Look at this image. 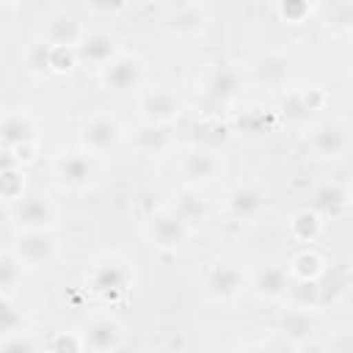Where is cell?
I'll return each mask as SVG.
<instances>
[{"instance_id": "6da1fadb", "label": "cell", "mask_w": 353, "mask_h": 353, "mask_svg": "<svg viewBox=\"0 0 353 353\" xmlns=\"http://www.w3.org/2000/svg\"><path fill=\"white\" fill-rule=\"evenodd\" d=\"M132 281H135V268L119 251H102L85 268V290L94 298L108 301V303L124 298Z\"/></svg>"}, {"instance_id": "7a4b0ae2", "label": "cell", "mask_w": 353, "mask_h": 353, "mask_svg": "<svg viewBox=\"0 0 353 353\" xmlns=\"http://www.w3.org/2000/svg\"><path fill=\"white\" fill-rule=\"evenodd\" d=\"M127 138L124 121L110 113V110H94L88 116H83L80 127H77V143L80 152L91 154V157H105L110 152H116Z\"/></svg>"}, {"instance_id": "3957f363", "label": "cell", "mask_w": 353, "mask_h": 353, "mask_svg": "<svg viewBox=\"0 0 353 353\" xmlns=\"http://www.w3.org/2000/svg\"><path fill=\"white\" fill-rule=\"evenodd\" d=\"M99 85L113 97L138 94L146 85V61L135 50H121L110 63H105L99 72Z\"/></svg>"}, {"instance_id": "277c9868", "label": "cell", "mask_w": 353, "mask_h": 353, "mask_svg": "<svg viewBox=\"0 0 353 353\" xmlns=\"http://www.w3.org/2000/svg\"><path fill=\"white\" fill-rule=\"evenodd\" d=\"M201 287L210 301L232 303L248 290V270L237 259H229V256L212 259V262H207V268L201 273Z\"/></svg>"}, {"instance_id": "5b68a950", "label": "cell", "mask_w": 353, "mask_h": 353, "mask_svg": "<svg viewBox=\"0 0 353 353\" xmlns=\"http://www.w3.org/2000/svg\"><path fill=\"white\" fill-rule=\"evenodd\" d=\"M245 85H248V77L240 66H232V63H215V66H207L201 72V77L196 80V88L201 91V97L212 105H237L245 94Z\"/></svg>"}, {"instance_id": "8992f818", "label": "cell", "mask_w": 353, "mask_h": 353, "mask_svg": "<svg viewBox=\"0 0 353 353\" xmlns=\"http://www.w3.org/2000/svg\"><path fill=\"white\" fill-rule=\"evenodd\" d=\"M135 97H138V113L143 124L171 127L185 110L182 94L165 83H146Z\"/></svg>"}, {"instance_id": "52a82bcc", "label": "cell", "mask_w": 353, "mask_h": 353, "mask_svg": "<svg viewBox=\"0 0 353 353\" xmlns=\"http://www.w3.org/2000/svg\"><path fill=\"white\" fill-rule=\"evenodd\" d=\"M99 174H102L99 157H91L85 152H61L52 160L55 185L63 190H72V193H83V190L94 188L99 182Z\"/></svg>"}, {"instance_id": "ba28073f", "label": "cell", "mask_w": 353, "mask_h": 353, "mask_svg": "<svg viewBox=\"0 0 353 353\" xmlns=\"http://www.w3.org/2000/svg\"><path fill=\"white\" fill-rule=\"evenodd\" d=\"M176 171H179V176H182V185H185V188L204 190V188L215 185V182L226 174V157H223V152L190 146V149H185V152L179 154Z\"/></svg>"}, {"instance_id": "9c48e42d", "label": "cell", "mask_w": 353, "mask_h": 353, "mask_svg": "<svg viewBox=\"0 0 353 353\" xmlns=\"http://www.w3.org/2000/svg\"><path fill=\"white\" fill-rule=\"evenodd\" d=\"M306 149L314 160H323V163L342 160L350 152V124L339 116L320 119L317 124H312L306 135Z\"/></svg>"}, {"instance_id": "30bf717a", "label": "cell", "mask_w": 353, "mask_h": 353, "mask_svg": "<svg viewBox=\"0 0 353 353\" xmlns=\"http://www.w3.org/2000/svg\"><path fill=\"white\" fill-rule=\"evenodd\" d=\"M8 218L14 232H55L58 226V204L41 193H25L22 199L8 204Z\"/></svg>"}, {"instance_id": "8fae6325", "label": "cell", "mask_w": 353, "mask_h": 353, "mask_svg": "<svg viewBox=\"0 0 353 353\" xmlns=\"http://www.w3.org/2000/svg\"><path fill=\"white\" fill-rule=\"evenodd\" d=\"M85 353H116L127 339V325L113 312H94L80 325Z\"/></svg>"}, {"instance_id": "7c38bea8", "label": "cell", "mask_w": 353, "mask_h": 353, "mask_svg": "<svg viewBox=\"0 0 353 353\" xmlns=\"http://www.w3.org/2000/svg\"><path fill=\"white\" fill-rule=\"evenodd\" d=\"M212 25V8L207 3H174L160 14V28L176 39L201 36Z\"/></svg>"}, {"instance_id": "4fadbf2b", "label": "cell", "mask_w": 353, "mask_h": 353, "mask_svg": "<svg viewBox=\"0 0 353 353\" xmlns=\"http://www.w3.org/2000/svg\"><path fill=\"white\" fill-rule=\"evenodd\" d=\"M328 105V91L323 85H292L284 88L276 116L287 119L290 124H306Z\"/></svg>"}, {"instance_id": "5bb4252c", "label": "cell", "mask_w": 353, "mask_h": 353, "mask_svg": "<svg viewBox=\"0 0 353 353\" xmlns=\"http://www.w3.org/2000/svg\"><path fill=\"white\" fill-rule=\"evenodd\" d=\"M58 240L52 232H14L11 254L25 270H44L58 259Z\"/></svg>"}, {"instance_id": "9a60e30c", "label": "cell", "mask_w": 353, "mask_h": 353, "mask_svg": "<svg viewBox=\"0 0 353 353\" xmlns=\"http://www.w3.org/2000/svg\"><path fill=\"white\" fill-rule=\"evenodd\" d=\"M143 234L152 245H157L160 251H182L190 240V229L168 210V207H157L146 215L143 221Z\"/></svg>"}, {"instance_id": "2e32d148", "label": "cell", "mask_w": 353, "mask_h": 353, "mask_svg": "<svg viewBox=\"0 0 353 353\" xmlns=\"http://www.w3.org/2000/svg\"><path fill=\"white\" fill-rule=\"evenodd\" d=\"M121 39L119 33L108 30V28H97V30H85L83 41L77 44V63L85 69H102L105 63H110L119 52H121Z\"/></svg>"}, {"instance_id": "e0dca14e", "label": "cell", "mask_w": 353, "mask_h": 353, "mask_svg": "<svg viewBox=\"0 0 353 353\" xmlns=\"http://www.w3.org/2000/svg\"><path fill=\"white\" fill-rule=\"evenodd\" d=\"M83 36H85V28L69 8H52L41 19V28H39V39H44L50 47H72V50H77Z\"/></svg>"}, {"instance_id": "ac0fdd59", "label": "cell", "mask_w": 353, "mask_h": 353, "mask_svg": "<svg viewBox=\"0 0 353 353\" xmlns=\"http://www.w3.org/2000/svg\"><path fill=\"white\" fill-rule=\"evenodd\" d=\"M279 124V116L276 110L259 105V102H243L237 110H234V119L229 121L232 127V135H243L245 141H262L268 138Z\"/></svg>"}, {"instance_id": "d6986e66", "label": "cell", "mask_w": 353, "mask_h": 353, "mask_svg": "<svg viewBox=\"0 0 353 353\" xmlns=\"http://www.w3.org/2000/svg\"><path fill=\"white\" fill-rule=\"evenodd\" d=\"M223 207L234 221H256L268 210V190L254 179L237 182L234 188H229Z\"/></svg>"}, {"instance_id": "ffe728a7", "label": "cell", "mask_w": 353, "mask_h": 353, "mask_svg": "<svg viewBox=\"0 0 353 353\" xmlns=\"http://www.w3.org/2000/svg\"><path fill=\"white\" fill-rule=\"evenodd\" d=\"M276 331L290 347H306L309 342H314V336L320 331V314L312 309H290L287 306L276 320Z\"/></svg>"}, {"instance_id": "44dd1931", "label": "cell", "mask_w": 353, "mask_h": 353, "mask_svg": "<svg viewBox=\"0 0 353 353\" xmlns=\"http://www.w3.org/2000/svg\"><path fill=\"white\" fill-rule=\"evenodd\" d=\"M248 77L265 88H284L290 80V55L284 50H262L248 61Z\"/></svg>"}, {"instance_id": "7402d4cb", "label": "cell", "mask_w": 353, "mask_h": 353, "mask_svg": "<svg viewBox=\"0 0 353 353\" xmlns=\"http://www.w3.org/2000/svg\"><path fill=\"white\" fill-rule=\"evenodd\" d=\"M25 143H39V124L28 110L8 108L0 113V149H19Z\"/></svg>"}, {"instance_id": "603a6c76", "label": "cell", "mask_w": 353, "mask_h": 353, "mask_svg": "<svg viewBox=\"0 0 353 353\" xmlns=\"http://www.w3.org/2000/svg\"><path fill=\"white\" fill-rule=\"evenodd\" d=\"M287 287H290V273H287L284 265L268 262V265L256 268L254 273H248V292H251L256 301L279 303V301H284Z\"/></svg>"}, {"instance_id": "cb8c5ba5", "label": "cell", "mask_w": 353, "mask_h": 353, "mask_svg": "<svg viewBox=\"0 0 353 353\" xmlns=\"http://www.w3.org/2000/svg\"><path fill=\"white\" fill-rule=\"evenodd\" d=\"M309 210H314L323 221L347 215V210H350V188L345 182H339V179H323L312 190Z\"/></svg>"}, {"instance_id": "d4e9b609", "label": "cell", "mask_w": 353, "mask_h": 353, "mask_svg": "<svg viewBox=\"0 0 353 353\" xmlns=\"http://www.w3.org/2000/svg\"><path fill=\"white\" fill-rule=\"evenodd\" d=\"M165 207H168L190 232H199V229L210 221V201L204 199L201 190H193V188L176 190Z\"/></svg>"}, {"instance_id": "484cf974", "label": "cell", "mask_w": 353, "mask_h": 353, "mask_svg": "<svg viewBox=\"0 0 353 353\" xmlns=\"http://www.w3.org/2000/svg\"><path fill=\"white\" fill-rule=\"evenodd\" d=\"M232 141V127L226 119L221 116H204L193 124V135H190V146L199 149H212V152H223V146Z\"/></svg>"}, {"instance_id": "4316f807", "label": "cell", "mask_w": 353, "mask_h": 353, "mask_svg": "<svg viewBox=\"0 0 353 353\" xmlns=\"http://www.w3.org/2000/svg\"><path fill=\"white\" fill-rule=\"evenodd\" d=\"M287 229H290V237H292L295 243H303V245L309 248V243H314V240L323 234L325 221H323V218H320L314 210L301 207V210H295V212L290 215Z\"/></svg>"}, {"instance_id": "83f0119b", "label": "cell", "mask_w": 353, "mask_h": 353, "mask_svg": "<svg viewBox=\"0 0 353 353\" xmlns=\"http://www.w3.org/2000/svg\"><path fill=\"white\" fill-rule=\"evenodd\" d=\"M22 69L30 77H52V47L33 36L22 50Z\"/></svg>"}, {"instance_id": "f1b7e54d", "label": "cell", "mask_w": 353, "mask_h": 353, "mask_svg": "<svg viewBox=\"0 0 353 353\" xmlns=\"http://www.w3.org/2000/svg\"><path fill=\"white\" fill-rule=\"evenodd\" d=\"M284 268L295 281H320V276L325 273V259L314 248H301Z\"/></svg>"}, {"instance_id": "f546056e", "label": "cell", "mask_w": 353, "mask_h": 353, "mask_svg": "<svg viewBox=\"0 0 353 353\" xmlns=\"http://www.w3.org/2000/svg\"><path fill=\"white\" fill-rule=\"evenodd\" d=\"M320 301H323L320 281H295V279H290V287L284 292V303L290 309H312V312H317Z\"/></svg>"}, {"instance_id": "4dcf8cb0", "label": "cell", "mask_w": 353, "mask_h": 353, "mask_svg": "<svg viewBox=\"0 0 353 353\" xmlns=\"http://www.w3.org/2000/svg\"><path fill=\"white\" fill-rule=\"evenodd\" d=\"M135 146H138V152H143V154H160V152H165L168 149V143H171V135H168V127H154V124H141L138 130H135Z\"/></svg>"}, {"instance_id": "1f68e13d", "label": "cell", "mask_w": 353, "mask_h": 353, "mask_svg": "<svg viewBox=\"0 0 353 353\" xmlns=\"http://www.w3.org/2000/svg\"><path fill=\"white\" fill-rule=\"evenodd\" d=\"M25 268L17 262L11 251H0V295H14L22 281Z\"/></svg>"}, {"instance_id": "d6a6232c", "label": "cell", "mask_w": 353, "mask_h": 353, "mask_svg": "<svg viewBox=\"0 0 353 353\" xmlns=\"http://www.w3.org/2000/svg\"><path fill=\"white\" fill-rule=\"evenodd\" d=\"M325 30L334 39H342L353 30V3H334L331 14L325 17Z\"/></svg>"}, {"instance_id": "836d02e7", "label": "cell", "mask_w": 353, "mask_h": 353, "mask_svg": "<svg viewBox=\"0 0 353 353\" xmlns=\"http://www.w3.org/2000/svg\"><path fill=\"white\" fill-rule=\"evenodd\" d=\"M22 325H25V317L19 306L11 301V295H0V339L22 331Z\"/></svg>"}, {"instance_id": "e575fe53", "label": "cell", "mask_w": 353, "mask_h": 353, "mask_svg": "<svg viewBox=\"0 0 353 353\" xmlns=\"http://www.w3.org/2000/svg\"><path fill=\"white\" fill-rule=\"evenodd\" d=\"M314 11H317L314 3H301V0H290V3H279V6H276V14H279L284 22H290V25H303V22H309V19L314 17Z\"/></svg>"}, {"instance_id": "d590c367", "label": "cell", "mask_w": 353, "mask_h": 353, "mask_svg": "<svg viewBox=\"0 0 353 353\" xmlns=\"http://www.w3.org/2000/svg\"><path fill=\"white\" fill-rule=\"evenodd\" d=\"M25 196V174L22 168H11L6 174H0V199H6L8 204Z\"/></svg>"}, {"instance_id": "8d00e7d4", "label": "cell", "mask_w": 353, "mask_h": 353, "mask_svg": "<svg viewBox=\"0 0 353 353\" xmlns=\"http://www.w3.org/2000/svg\"><path fill=\"white\" fill-rule=\"evenodd\" d=\"M47 353H85L80 331H58L47 342Z\"/></svg>"}, {"instance_id": "74e56055", "label": "cell", "mask_w": 353, "mask_h": 353, "mask_svg": "<svg viewBox=\"0 0 353 353\" xmlns=\"http://www.w3.org/2000/svg\"><path fill=\"white\" fill-rule=\"evenodd\" d=\"M0 353H39V342L28 331H17L0 339Z\"/></svg>"}, {"instance_id": "f35d334b", "label": "cell", "mask_w": 353, "mask_h": 353, "mask_svg": "<svg viewBox=\"0 0 353 353\" xmlns=\"http://www.w3.org/2000/svg\"><path fill=\"white\" fill-rule=\"evenodd\" d=\"M77 63V52L72 47H52V74H69Z\"/></svg>"}, {"instance_id": "ab89813d", "label": "cell", "mask_w": 353, "mask_h": 353, "mask_svg": "<svg viewBox=\"0 0 353 353\" xmlns=\"http://www.w3.org/2000/svg\"><path fill=\"white\" fill-rule=\"evenodd\" d=\"M328 353H353V334L347 325L334 328L328 336Z\"/></svg>"}, {"instance_id": "60d3db41", "label": "cell", "mask_w": 353, "mask_h": 353, "mask_svg": "<svg viewBox=\"0 0 353 353\" xmlns=\"http://www.w3.org/2000/svg\"><path fill=\"white\" fill-rule=\"evenodd\" d=\"M85 8L91 14H113V11H124V3H85Z\"/></svg>"}, {"instance_id": "b9f144b4", "label": "cell", "mask_w": 353, "mask_h": 353, "mask_svg": "<svg viewBox=\"0 0 353 353\" xmlns=\"http://www.w3.org/2000/svg\"><path fill=\"white\" fill-rule=\"evenodd\" d=\"M234 353H276V350L270 345H265V342H245V345L234 347Z\"/></svg>"}, {"instance_id": "7bdbcfd3", "label": "cell", "mask_w": 353, "mask_h": 353, "mask_svg": "<svg viewBox=\"0 0 353 353\" xmlns=\"http://www.w3.org/2000/svg\"><path fill=\"white\" fill-rule=\"evenodd\" d=\"M11 168H19L17 157H14L8 149H0V174H6V171H11Z\"/></svg>"}]
</instances>
